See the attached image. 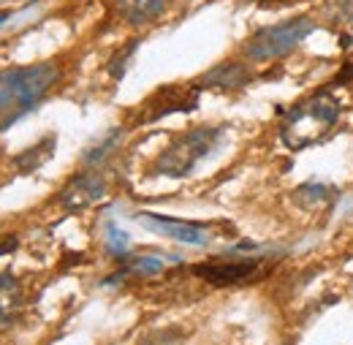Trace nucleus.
I'll return each instance as SVG.
<instances>
[{"label":"nucleus","instance_id":"f8f14e48","mask_svg":"<svg viewBox=\"0 0 353 345\" xmlns=\"http://www.w3.org/2000/svg\"><path fill=\"white\" fill-rule=\"evenodd\" d=\"M54 144H57V139H54V136H44L39 144H33L30 150L19 152V155L14 158V166H17V172H19V174H30V172H36L39 166H44L46 161L52 158V152H54Z\"/></svg>","mask_w":353,"mask_h":345},{"label":"nucleus","instance_id":"6ab92c4d","mask_svg":"<svg viewBox=\"0 0 353 345\" xmlns=\"http://www.w3.org/2000/svg\"><path fill=\"white\" fill-rule=\"evenodd\" d=\"M14 250H17V237L0 239V256H3V253H14Z\"/></svg>","mask_w":353,"mask_h":345},{"label":"nucleus","instance_id":"39448f33","mask_svg":"<svg viewBox=\"0 0 353 345\" xmlns=\"http://www.w3.org/2000/svg\"><path fill=\"white\" fill-rule=\"evenodd\" d=\"M199 95H201V87L196 85V82H190V85L158 87L136 109L133 126H150V123H158L161 117L176 115V112H193L199 106Z\"/></svg>","mask_w":353,"mask_h":345},{"label":"nucleus","instance_id":"7ed1b4c3","mask_svg":"<svg viewBox=\"0 0 353 345\" xmlns=\"http://www.w3.org/2000/svg\"><path fill=\"white\" fill-rule=\"evenodd\" d=\"M223 133H225V128H218V126H199V128H190L185 133H176L163 147V152L155 158L150 174L172 177V179H182V177L193 174V169L204 158H210L218 150Z\"/></svg>","mask_w":353,"mask_h":345},{"label":"nucleus","instance_id":"20e7f679","mask_svg":"<svg viewBox=\"0 0 353 345\" xmlns=\"http://www.w3.org/2000/svg\"><path fill=\"white\" fill-rule=\"evenodd\" d=\"M315 28H318L315 19L307 17V14H299V17H294V19L277 22V25L259 28L248 41L242 43V55H245L248 60H253V63L277 60V57L294 52Z\"/></svg>","mask_w":353,"mask_h":345},{"label":"nucleus","instance_id":"a211bd4d","mask_svg":"<svg viewBox=\"0 0 353 345\" xmlns=\"http://www.w3.org/2000/svg\"><path fill=\"white\" fill-rule=\"evenodd\" d=\"M179 343H182V332L179 329H161V332L147 335L139 345H179Z\"/></svg>","mask_w":353,"mask_h":345},{"label":"nucleus","instance_id":"423d86ee","mask_svg":"<svg viewBox=\"0 0 353 345\" xmlns=\"http://www.w3.org/2000/svg\"><path fill=\"white\" fill-rule=\"evenodd\" d=\"M193 275L207 280L210 286H245L264 275V261L259 259H212L193 266Z\"/></svg>","mask_w":353,"mask_h":345},{"label":"nucleus","instance_id":"dca6fc26","mask_svg":"<svg viewBox=\"0 0 353 345\" xmlns=\"http://www.w3.org/2000/svg\"><path fill=\"white\" fill-rule=\"evenodd\" d=\"M326 17L334 25H353V0H329Z\"/></svg>","mask_w":353,"mask_h":345},{"label":"nucleus","instance_id":"f3484780","mask_svg":"<svg viewBox=\"0 0 353 345\" xmlns=\"http://www.w3.org/2000/svg\"><path fill=\"white\" fill-rule=\"evenodd\" d=\"M120 136H123L120 130H112V133H109V136H106V139H103V141H101L95 150H90L88 155H85V164H88V166H92V164H101V161H103V158H106V155H109V152H112V150L120 144Z\"/></svg>","mask_w":353,"mask_h":345},{"label":"nucleus","instance_id":"9b49d317","mask_svg":"<svg viewBox=\"0 0 353 345\" xmlns=\"http://www.w3.org/2000/svg\"><path fill=\"white\" fill-rule=\"evenodd\" d=\"M22 286L11 272H0V326L11 324L22 310Z\"/></svg>","mask_w":353,"mask_h":345},{"label":"nucleus","instance_id":"f257e3e1","mask_svg":"<svg viewBox=\"0 0 353 345\" xmlns=\"http://www.w3.org/2000/svg\"><path fill=\"white\" fill-rule=\"evenodd\" d=\"M60 79L63 68L57 60L0 71V130L11 128L17 120L33 112Z\"/></svg>","mask_w":353,"mask_h":345},{"label":"nucleus","instance_id":"f03ea898","mask_svg":"<svg viewBox=\"0 0 353 345\" xmlns=\"http://www.w3.org/2000/svg\"><path fill=\"white\" fill-rule=\"evenodd\" d=\"M337 120H340V101L334 98L332 90H321L283 115L280 139L288 150L299 152L310 144H315L318 139H323L334 128Z\"/></svg>","mask_w":353,"mask_h":345},{"label":"nucleus","instance_id":"aec40b11","mask_svg":"<svg viewBox=\"0 0 353 345\" xmlns=\"http://www.w3.org/2000/svg\"><path fill=\"white\" fill-rule=\"evenodd\" d=\"M296 0H261V6H291Z\"/></svg>","mask_w":353,"mask_h":345},{"label":"nucleus","instance_id":"ddd939ff","mask_svg":"<svg viewBox=\"0 0 353 345\" xmlns=\"http://www.w3.org/2000/svg\"><path fill=\"white\" fill-rule=\"evenodd\" d=\"M166 269V259L163 256H133L123 264V275H133V277H150V275H158Z\"/></svg>","mask_w":353,"mask_h":345},{"label":"nucleus","instance_id":"0eeeda50","mask_svg":"<svg viewBox=\"0 0 353 345\" xmlns=\"http://www.w3.org/2000/svg\"><path fill=\"white\" fill-rule=\"evenodd\" d=\"M139 226H144L152 234L169 237L182 245H193V248H207L212 242V228L204 223H190V220H179L169 215H155V213H136Z\"/></svg>","mask_w":353,"mask_h":345},{"label":"nucleus","instance_id":"4468645a","mask_svg":"<svg viewBox=\"0 0 353 345\" xmlns=\"http://www.w3.org/2000/svg\"><path fill=\"white\" fill-rule=\"evenodd\" d=\"M294 196H296V201H299L302 207H310V210H315V207H326V204L332 201L334 190H332L329 185L307 182V185H302V188H299Z\"/></svg>","mask_w":353,"mask_h":345},{"label":"nucleus","instance_id":"1a4fd4ad","mask_svg":"<svg viewBox=\"0 0 353 345\" xmlns=\"http://www.w3.org/2000/svg\"><path fill=\"white\" fill-rule=\"evenodd\" d=\"M250 82H253V71L245 63H236V60L221 63V66L210 68L207 74H201L196 79V85L201 90H218V92H236Z\"/></svg>","mask_w":353,"mask_h":345},{"label":"nucleus","instance_id":"6e6552de","mask_svg":"<svg viewBox=\"0 0 353 345\" xmlns=\"http://www.w3.org/2000/svg\"><path fill=\"white\" fill-rule=\"evenodd\" d=\"M106 177L101 172H82L71 177V182L57 193V204L65 213H82L106 196Z\"/></svg>","mask_w":353,"mask_h":345},{"label":"nucleus","instance_id":"412c9836","mask_svg":"<svg viewBox=\"0 0 353 345\" xmlns=\"http://www.w3.org/2000/svg\"><path fill=\"white\" fill-rule=\"evenodd\" d=\"M343 49H345V52H353V36H343Z\"/></svg>","mask_w":353,"mask_h":345},{"label":"nucleus","instance_id":"4be33fe9","mask_svg":"<svg viewBox=\"0 0 353 345\" xmlns=\"http://www.w3.org/2000/svg\"><path fill=\"white\" fill-rule=\"evenodd\" d=\"M6 19H8V11H0V25H3Z\"/></svg>","mask_w":353,"mask_h":345},{"label":"nucleus","instance_id":"9d476101","mask_svg":"<svg viewBox=\"0 0 353 345\" xmlns=\"http://www.w3.org/2000/svg\"><path fill=\"white\" fill-rule=\"evenodd\" d=\"M112 3L123 22L139 28V25H150L155 17H161V11L166 8L169 0H112Z\"/></svg>","mask_w":353,"mask_h":345},{"label":"nucleus","instance_id":"2eb2a0df","mask_svg":"<svg viewBox=\"0 0 353 345\" xmlns=\"http://www.w3.org/2000/svg\"><path fill=\"white\" fill-rule=\"evenodd\" d=\"M103 234H106V248H109V253H112V256H117V259H123V256L128 253L131 237H128L117 223H112V220H106Z\"/></svg>","mask_w":353,"mask_h":345}]
</instances>
